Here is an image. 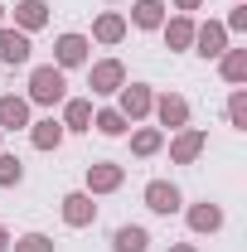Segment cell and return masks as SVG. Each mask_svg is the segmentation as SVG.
I'll use <instances>...</instances> for the list:
<instances>
[{"instance_id":"obj_1","label":"cell","mask_w":247,"mask_h":252,"mask_svg":"<svg viewBox=\"0 0 247 252\" xmlns=\"http://www.w3.org/2000/svg\"><path fill=\"white\" fill-rule=\"evenodd\" d=\"M63 97H68V78H63V68L39 63V68L30 73V102H39V107H59Z\"/></svg>"},{"instance_id":"obj_2","label":"cell","mask_w":247,"mask_h":252,"mask_svg":"<svg viewBox=\"0 0 247 252\" xmlns=\"http://www.w3.org/2000/svg\"><path fill=\"white\" fill-rule=\"evenodd\" d=\"M88 88H93L97 97H112V93H122L126 88V63L122 59H102L88 68Z\"/></svg>"},{"instance_id":"obj_3","label":"cell","mask_w":247,"mask_h":252,"mask_svg":"<svg viewBox=\"0 0 247 252\" xmlns=\"http://www.w3.org/2000/svg\"><path fill=\"white\" fill-rule=\"evenodd\" d=\"M204 141H209V136H204L199 126H180L175 141H170V160H175V165H194V160L204 156Z\"/></svg>"},{"instance_id":"obj_4","label":"cell","mask_w":247,"mask_h":252,"mask_svg":"<svg viewBox=\"0 0 247 252\" xmlns=\"http://www.w3.org/2000/svg\"><path fill=\"white\" fill-rule=\"evenodd\" d=\"M199 59H218L223 49H228V30L218 25V20H209V25H194V44H189Z\"/></svg>"},{"instance_id":"obj_5","label":"cell","mask_w":247,"mask_h":252,"mask_svg":"<svg viewBox=\"0 0 247 252\" xmlns=\"http://www.w3.org/2000/svg\"><path fill=\"white\" fill-rule=\"evenodd\" d=\"M151 107H155V93L146 88V83H126V88H122V107H117V112H122L126 122L151 117Z\"/></svg>"},{"instance_id":"obj_6","label":"cell","mask_w":247,"mask_h":252,"mask_svg":"<svg viewBox=\"0 0 247 252\" xmlns=\"http://www.w3.org/2000/svg\"><path fill=\"white\" fill-rule=\"evenodd\" d=\"M97 219V204L88 189H73V194H63V223L68 228H88V223Z\"/></svg>"},{"instance_id":"obj_7","label":"cell","mask_w":247,"mask_h":252,"mask_svg":"<svg viewBox=\"0 0 247 252\" xmlns=\"http://www.w3.org/2000/svg\"><path fill=\"white\" fill-rule=\"evenodd\" d=\"M155 117H160V126H170V131H180V126H189V102L180 93H160L151 107Z\"/></svg>"},{"instance_id":"obj_8","label":"cell","mask_w":247,"mask_h":252,"mask_svg":"<svg viewBox=\"0 0 247 252\" xmlns=\"http://www.w3.org/2000/svg\"><path fill=\"white\" fill-rule=\"evenodd\" d=\"M88 63V39L83 34H59L54 44V68H83Z\"/></svg>"},{"instance_id":"obj_9","label":"cell","mask_w":247,"mask_h":252,"mask_svg":"<svg viewBox=\"0 0 247 252\" xmlns=\"http://www.w3.org/2000/svg\"><path fill=\"white\" fill-rule=\"evenodd\" d=\"M122 180H126V170L112 165V160L88 165V194H112V189H122Z\"/></svg>"},{"instance_id":"obj_10","label":"cell","mask_w":247,"mask_h":252,"mask_svg":"<svg viewBox=\"0 0 247 252\" xmlns=\"http://www.w3.org/2000/svg\"><path fill=\"white\" fill-rule=\"evenodd\" d=\"M180 204H185V199H180V189L170 185V180H151V185H146V209H151V214H175Z\"/></svg>"},{"instance_id":"obj_11","label":"cell","mask_w":247,"mask_h":252,"mask_svg":"<svg viewBox=\"0 0 247 252\" xmlns=\"http://www.w3.org/2000/svg\"><path fill=\"white\" fill-rule=\"evenodd\" d=\"M20 126H30V97L5 93L0 97V131H20Z\"/></svg>"},{"instance_id":"obj_12","label":"cell","mask_w":247,"mask_h":252,"mask_svg":"<svg viewBox=\"0 0 247 252\" xmlns=\"http://www.w3.org/2000/svg\"><path fill=\"white\" fill-rule=\"evenodd\" d=\"M0 63H30V34L25 30H0Z\"/></svg>"},{"instance_id":"obj_13","label":"cell","mask_w":247,"mask_h":252,"mask_svg":"<svg viewBox=\"0 0 247 252\" xmlns=\"http://www.w3.org/2000/svg\"><path fill=\"white\" fill-rule=\"evenodd\" d=\"M93 39H97V44H122V39H126V15L102 10V15L93 20Z\"/></svg>"},{"instance_id":"obj_14","label":"cell","mask_w":247,"mask_h":252,"mask_svg":"<svg viewBox=\"0 0 247 252\" xmlns=\"http://www.w3.org/2000/svg\"><path fill=\"white\" fill-rule=\"evenodd\" d=\"M63 122H54V117H44V122H30V141H34V151H59L63 146Z\"/></svg>"},{"instance_id":"obj_15","label":"cell","mask_w":247,"mask_h":252,"mask_svg":"<svg viewBox=\"0 0 247 252\" xmlns=\"http://www.w3.org/2000/svg\"><path fill=\"white\" fill-rule=\"evenodd\" d=\"M63 131H93V102L88 97H63Z\"/></svg>"},{"instance_id":"obj_16","label":"cell","mask_w":247,"mask_h":252,"mask_svg":"<svg viewBox=\"0 0 247 252\" xmlns=\"http://www.w3.org/2000/svg\"><path fill=\"white\" fill-rule=\"evenodd\" d=\"M44 25H49V5L44 0H20L15 5V30L34 34V30H44Z\"/></svg>"},{"instance_id":"obj_17","label":"cell","mask_w":247,"mask_h":252,"mask_svg":"<svg viewBox=\"0 0 247 252\" xmlns=\"http://www.w3.org/2000/svg\"><path fill=\"white\" fill-rule=\"evenodd\" d=\"M160 34H165V49H189V44H194V15H175V20H165Z\"/></svg>"},{"instance_id":"obj_18","label":"cell","mask_w":247,"mask_h":252,"mask_svg":"<svg viewBox=\"0 0 247 252\" xmlns=\"http://www.w3.org/2000/svg\"><path fill=\"white\" fill-rule=\"evenodd\" d=\"M146 248H151V233L136 228V223H126V228L112 233V252H146Z\"/></svg>"},{"instance_id":"obj_19","label":"cell","mask_w":247,"mask_h":252,"mask_svg":"<svg viewBox=\"0 0 247 252\" xmlns=\"http://www.w3.org/2000/svg\"><path fill=\"white\" fill-rule=\"evenodd\" d=\"M218 68H223V78H228L233 88H243L247 83V49H223V54H218Z\"/></svg>"},{"instance_id":"obj_20","label":"cell","mask_w":247,"mask_h":252,"mask_svg":"<svg viewBox=\"0 0 247 252\" xmlns=\"http://www.w3.org/2000/svg\"><path fill=\"white\" fill-rule=\"evenodd\" d=\"M131 25H136V30H160V25H165V5H160V0H136V5H131Z\"/></svg>"},{"instance_id":"obj_21","label":"cell","mask_w":247,"mask_h":252,"mask_svg":"<svg viewBox=\"0 0 247 252\" xmlns=\"http://www.w3.org/2000/svg\"><path fill=\"white\" fill-rule=\"evenodd\" d=\"M189 228H194V233H218V228H223V209H218V204H194V209H189Z\"/></svg>"},{"instance_id":"obj_22","label":"cell","mask_w":247,"mask_h":252,"mask_svg":"<svg viewBox=\"0 0 247 252\" xmlns=\"http://www.w3.org/2000/svg\"><path fill=\"white\" fill-rule=\"evenodd\" d=\"M93 126L102 131V136H126V131H131V122H126L117 107H102V112H93Z\"/></svg>"},{"instance_id":"obj_23","label":"cell","mask_w":247,"mask_h":252,"mask_svg":"<svg viewBox=\"0 0 247 252\" xmlns=\"http://www.w3.org/2000/svg\"><path fill=\"white\" fill-rule=\"evenodd\" d=\"M160 146H165V131H160V126H141V131H131V151H136V156H155Z\"/></svg>"},{"instance_id":"obj_24","label":"cell","mask_w":247,"mask_h":252,"mask_svg":"<svg viewBox=\"0 0 247 252\" xmlns=\"http://www.w3.org/2000/svg\"><path fill=\"white\" fill-rule=\"evenodd\" d=\"M20 180H25V165H20V156H5V151H0V185L15 189Z\"/></svg>"},{"instance_id":"obj_25","label":"cell","mask_w":247,"mask_h":252,"mask_svg":"<svg viewBox=\"0 0 247 252\" xmlns=\"http://www.w3.org/2000/svg\"><path fill=\"white\" fill-rule=\"evenodd\" d=\"M15 252H54V238L49 233H25V238H10Z\"/></svg>"},{"instance_id":"obj_26","label":"cell","mask_w":247,"mask_h":252,"mask_svg":"<svg viewBox=\"0 0 247 252\" xmlns=\"http://www.w3.org/2000/svg\"><path fill=\"white\" fill-rule=\"evenodd\" d=\"M228 122L238 126V131H247V93H243V88L228 97Z\"/></svg>"},{"instance_id":"obj_27","label":"cell","mask_w":247,"mask_h":252,"mask_svg":"<svg viewBox=\"0 0 247 252\" xmlns=\"http://www.w3.org/2000/svg\"><path fill=\"white\" fill-rule=\"evenodd\" d=\"M223 30H233V34H243V30H247V5H243V0L233 5V15H228V25H223Z\"/></svg>"},{"instance_id":"obj_28","label":"cell","mask_w":247,"mask_h":252,"mask_svg":"<svg viewBox=\"0 0 247 252\" xmlns=\"http://www.w3.org/2000/svg\"><path fill=\"white\" fill-rule=\"evenodd\" d=\"M199 5H204V0H175V10H180V15H194Z\"/></svg>"},{"instance_id":"obj_29","label":"cell","mask_w":247,"mask_h":252,"mask_svg":"<svg viewBox=\"0 0 247 252\" xmlns=\"http://www.w3.org/2000/svg\"><path fill=\"white\" fill-rule=\"evenodd\" d=\"M170 252H199V248H194V243H175Z\"/></svg>"},{"instance_id":"obj_30","label":"cell","mask_w":247,"mask_h":252,"mask_svg":"<svg viewBox=\"0 0 247 252\" xmlns=\"http://www.w3.org/2000/svg\"><path fill=\"white\" fill-rule=\"evenodd\" d=\"M5 248H10V233H5V228H0V252H5Z\"/></svg>"},{"instance_id":"obj_31","label":"cell","mask_w":247,"mask_h":252,"mask_svg":"<svg viewBox=\"0 0 247 252\" xmlns=\"http://www.w3.org/2000/svg\"><path fill=\"white\" fill-rule=\"evenodd\" d=\"M0 20H5V5H0Z\"/></svg>"},{"instance_id":"obj_32","label":"cell","mask_w":247,"mask_h":252,"mask_svg":"<svg viewBox=\"0 0 247 252\" xmlns=\"http://www.w3.org/2000/svg\"><path fill=\"white\" fill-rule=\"evenodd\" d=\"M0 136H5V131H0Z\"/></svg>"}]
</instances>
